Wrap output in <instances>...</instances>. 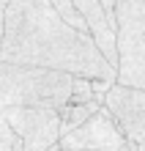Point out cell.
Listing matches in <instances>:
<instances>
[{
  "mask_svg": "<svg viewBox=\"0 0 145 151\" xmlns=\"http://www.w3.org/2000/svg\"><path fill=\"white\" fill-rule=\"evenodd\" d=\"M88 102H99L93 96V80H88V77H71L69 104H88ZM99 104H101V102H99Z\"/></svg>",
  "mask_w": 145,
  "mask_h": 151,
  "instance_id": "ba28073f",
  "label": "cell"
},
{
  "mask_svg": "<svg viewBox=\"0 0 145 151\" xmlns=\"http://www.w3.org/2000/svg\"><path fill=\"white\" fill-rule=\"evenodd\" d=\"M6 6L8 0H0V44H3V28H6Z\"/></svg>",
  "mask_w": 145,
  "mask_h": 151,
  "instance_id": "30bf717a",
  "label": "cell"
},
{
  "mask_svg": "<svg viewBox=\"0 0 145 151\" xmlns=\"http://www.w3.org/2000/svg\"><path fill=\"white\" fill-rule=\"evenodd\" d=\"M69 96H71V74L0 60V110L8 107L60 110L63 104H69Z\"/></svg>",
  "mask_w": 145,
  "mask_h": 151,
  "instance_id": "7a4b0ae2",
  "label": "cell"
},
{
  "mask_svg": "<svg viewBox=\"0 0 145 151\" xmlns=\"http://www.w3.org/2000/svg\"><path fill=\"white\" fill-rule=\"evenodd\" d=\"M0 60L115 83V69L96 50L93 39L74 30L49 0H8Z\"/></svg>",
  "mask_w": 145,
  "mask_h": 151,
  "instance_id": "6da1fadb",
  "label": "cell"
},
{
  "mask_svg": "<svg viewBox=\"0 0 145 151\" xmlns=\"http://www.w3.org/2000/svg\"><path fill=\"white\" fill-rule=\"evenodd\" d=\"M0 151H22L19 137H16L14 129L8 127V121L3 118V113H0Z\"/></svg>",
  "mask_w": 145,
  "mask_h": 151,
  "instance_id": "9c48e42d",
  "label": "cell"
},
{
  "mask_svg": "<svg viewBox=\"0 0 145 151\" xmlns=\"http://www.w3.org/2000/svg\"><path fill=\"white\" fill-rule=\"evenodd\" d=\"M115 85L145 91V0H115Z\"/></svg>",
  "mask_w": 145,
  "mask_h": 151,
  "instance_id": "3957f363",
  "label": "cell"
},
{
  "mask_svg": "<svg viewBox=\"0 0 145 151\" xmlns=\"http://www.w3.org/2000/svg\"><path fill=\"white\" fill-rule=\"evenodd\" d=\"M104 110L115 118L129 143L145 146V91L112 85L104 96Z\"/></svg>",
  "mask_w": 145,
  "mask_h": 151,
  "instance_id": "8992f818",
  "label": "cell"
},
{
  "mask_svg": "<svg viewBox=\"0 0 145 151\" xmlns=\"http://www.w3.org/2000/svg\"><path fill=\"white\" fill-rule=\"evenodd\" d=\"M118 151H137V146H134V143H129V140H126V143H123L121 148H118Z\"/></svg>",
  "mask_w": 145,
  "mask_h": 151,
  "instance_id": "8fae6325",
  "label": "cell"
},
{
  "mask_svg": "<svg viewBox=\"0 0 145 151\" xmlns=\"http://www.w3.org/2000/svg\"><path fill=\"white\" fill-rule=\"evenodd\" d=\"M137 151H145V146H137Z\"/></svg>",
  "mask_w": 145,
  "mask_h": 151,
  "instance_id": "7c38bea8",
  "label": "cell"
},
{
  "mask_svg": "<svg viewBox=\"0 0 145 151\" xmlns=\"http://www.w3.org/2000/svg\"><path fill=\"white\" fill-rule=\"evenodd\" d=\"M99 107H101L99 102H88V104H63V107L58 110V115H60V135H66V132L77 129L79 124H85Z\"/></svg>",
  "mask_w": 145,
  "mask_h": 151,
  "instance_id": "52a82bcc",
  "label": "cell"
},
{
  "mask_svg": "<svg viewBox=\"0 0 145 151\" xmlns=\"http://www.w3.org/2000/svg\"><path fill=\"white\" fill-rule=\"evenodd\" d=\"M14 135L19 137L22 151H49L60 140V115L49 107H8L0 110Z\"/></svg>",
  "mask_w": 145,
  "mask_h": 151,
  "instance_id": "277c9868",
  "label": "cell"
},
{
  "mask_svg": "<svg viewBox=\"0 0 145 151\" xmlns=\"http://www.w3.org/2000/svg\"><path fill=\"white\" fill-rule=\"evenodd\" d=\"M123 143H126L123 132L118 129L115 118L104 110V104L85 124L60 135L58 140L60 148H71V151H118Z\"/></svg>",
  "mask_w": 145,
  "mask_h": 151,
  "instance_id": "5b68a950",
  "label": "cell"
}]
</instances>
